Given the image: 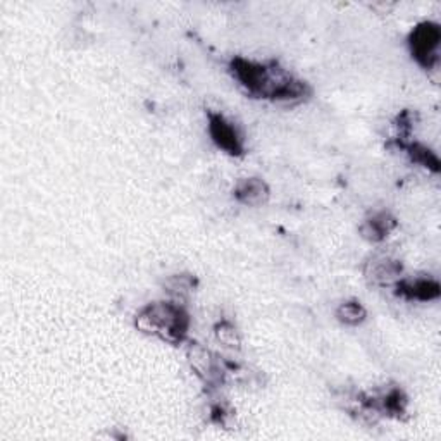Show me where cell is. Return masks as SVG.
Returning a JSON list of instances; mask_svg holds the SVG:
<instances>
[{"mask_svg":"<svg viewBox=\"0 0 441 441\" xmlns=\"http://www.w3.org/2000/svg\"><path fill=\"white\" fill-rule=\"evenodd\" d=\"M136 326L168 342H182L188 330L186 312L173 303H154L140 312Z\"/></svg>","mask_w":441,"mask_h":441,"instance_id":"1","label":"cell"},{"mask_svg":"<svg viewBox=\"0 0 441 441\" xmlns=\"http://www.w3.org/2000/svg\"><path fill=\"white\" fill-rule=\"evenodd\" d=\"M441 40L440 28L433 23L419 24L410 35L412 54L415 59L426 67H431L436 61V50H438Z\"/></svg>","mask_w":441,"mask_h":441,"instance_id":"2","label":"cell"},{"mask_svg":"<svg viewBox=\"0 0 441 441\" xmlns=\"http://www.w3.org/2000/svg\"><path fill=\"white\" fill-rule=\"evenodd\" d=\"M209 129H211V136L218 145L226 150L227 154L238 155L243 150V145H241V138L238 135L236 129L223 118V115H211V125H209Z\"/></svg>","mask_w":441,"mask_h":441,"instance_id":"3","label":"cell"},{"mask_svg":"<svg viewBox=\"0 0 441 441\" xmlns=\"http://www.w3.org/2000/svg\"><path fill=\"white\" fill-rule=\"evenodd\" d=\"M400 273V266L395 264L390 259H374L369 264V278H372L374 281H390L392 278H395Z\"/></svg>","mask_w":441,"mask_h":441,"instance_id":"7","label":"cell"},{"mask_svg":"<svg viewBox=\"0 0 441 441\" xmlns=\"http://www.w3.org/2000/svg\"><path fill=\"white\" fill-rule=\"evenodd\" d=\"M393 226H395V219L392 216L378 214L367 220L366 226L362 227V233L369 240H381L393 230Z\"/></svg>","mask_w":441,"mask_h":441,"instance_id":"6","label":"cell"},{"mask_svg":"<svg viewBox=\"0 0 441 441\" xmlns=\"http://www.w3.org/2000/svg\"><path fill=\"white\" fill-rule=\"evenodd\" d=\"M236 197L245 205H260L269 197V188L262 179H241L236 186Z\"/></svg>","mask_w":441,"mask_h":441,"instance_id":"4","label":"cell"},{"mask_svg":"<svg viewBox=\"0 0 441 441\" xmlns=\"http://www.w3.org/2000/svg\"><path fill=\"white\" fill-rule=\"evenodd\" d=\"M400 294L407 295L408 298L433 300V298H438L440 284L429 280H417L414 281V283L400 284Z\"/></svg>","mask_w":441,"mask_h":441,"instance_id":"5","label":"cell"},{"mask_svg":"<svg viewBox=\"0 0 441 441\" xmlns=\"http://www.w3.org/2000/svg\"><path fill=\"white\" fill-rule=\"evenodd\" d=\"M218 336L220 342L224 343L226 346H238L240 345V338H238L236 335V330H234L231 324L224 323L220 324V326L218 328Z\"/></svg>","mask_w":441,"mask_h":441,"instance_id":"10","label":"cell"},{"mask_svg":"<svg viewBox=\"0 0 441 441\" xmlns=\"http://www.w3.org/2000/svg\"><path fill=\"white\" fill-rule=\"evenodd\" d=\"M191 288V280L186 276H176L169 281V291L175 295L188 294Z\"/></svg>","mask_w":441,"mask_h":441,"instance_id":"11","label":"cell"},{"mask_svg":"<svg viewBox=\"0 0 441 441\" xmlns=\"http://www.w3.org/2000/svg\"><path fill=\"white\" fill-rule=\"evenodd\" d=\"M408 154L412 155V159H414L415 162H421L422 166H426V168H431L433 171H438V157H436L435 154H433L431 150H428L426 147L422 145H410L408 147Z\"/></svg>","mask_w":441,"mask_h":441,"instance_id":"9","label":"cell"},{"mask_svg":"<svg viewBox=\"0 0 441 441\" xmlns=\"http://www.w3.org/2000/svg\"><path fill=\"white\" fill-rule=\"evenodd\" d=\"M336 316H338V319L342 321V323L355 326V324L362 323V321L366 319V310H364V307L360 305V303L346 302L343 303V305H339Z\"/></svg>","mask_w":441,"mask_h":441,"instance_id":"8","label":"cell"}]
</instances>
